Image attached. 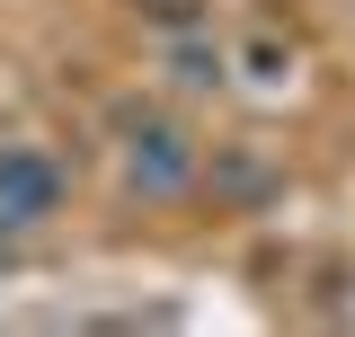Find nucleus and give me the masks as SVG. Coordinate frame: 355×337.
Here are the masks:
<instances>
[{"mask_svg": "<svg viewBox=\"0 0 355 337\" xmlns=\"http://www.w3.org/2000/svg\"><path fill=\"white\" fill-rule=\"evenodd\" d=\"M53 213V168L36 151H0V222H44Z\"/></svg>", "mask_w": 355, "mask_h": 337, "instance_id": "obj_1", "label": "nucleus"}]
</instances>
